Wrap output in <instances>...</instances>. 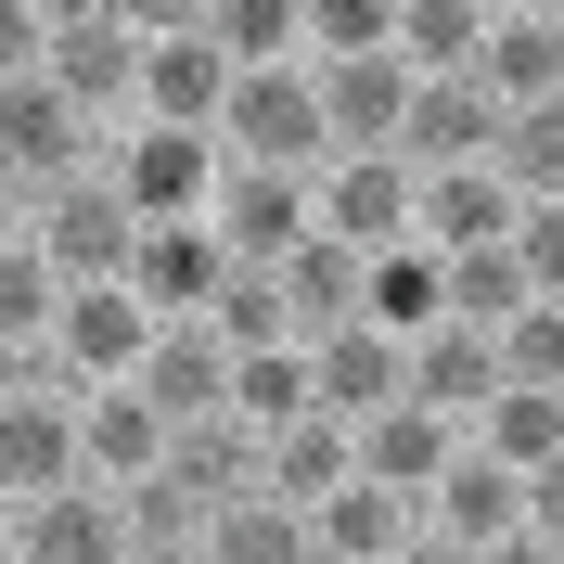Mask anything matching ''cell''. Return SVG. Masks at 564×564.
<instances>
[{
	"label": "cell",
	"mask_w": 564,
	"mask_h": 564,
	"mask_svg": "<svg viewBox=\"0 0 564 564\" xmlns=\"http://www.w3.org/2000/svg\"><path fill=\"white\" fill-rule=\"evenodd\" d=\"M141 334H154V308H141L116 270H90V282H52L39 359H52V386H116V372L141 359Z\"/></svg>",
	"instance_id": "obj_5"
},
{
	"label": "cell",
	"mask_w": 564,
	"mask_h": 564,
	"mask_svg": "<svg viewBox=\"0 0 564 564\" xmlns=\"http://www.w3.org/2000/svg\"><path fill=\"white\" fill-rule=\"evenodd\" d=\"M104 13H116L129 39H167V26H193V13H206V0H104Z\"/></svg>",
	"instance_id": "obj_28"
},
{
	"label": "cell",
	"mask_w": 564,
	"mask_h": 564,
	"mask_svg": "<svg viewBox=\"0 0 564 564\" xmlns=\"http://www.w3.org/2000/svg\"><path fill=\"white\" fill-rule=\"evenodd\" d=\"M90 167L129 193V218H193L218 193V129H193V116H104Z\"/></svg>",
	"instance_id": "obj_2"
},
{
	"label": "cell",
	"mask_w": 564,
	"mask_h": 564,
	"mask_svg": "<svg viewBox=\"0 0 564 564\" xmlns=\"http://www.w3.org/2000/svg\"><path fill=\"white\" fill-rule=\"evenodd\" d=\"M0 386H13V347H0Z\"/></svg>",
	"instance_id": "obj_32"
},
{
	"label": "cell",
	"mask_w": 564,
	"mask_h": 564,
	"mask_svg": "<svg viewBox=\"0 0 564 564\" xmlns=\"http://www.w3.org/2000/svg\"><path fill=\"white\" fill-rule=\"evenodd\" d=\"M475 13H513V0H475Z\"/></svg>",
	"instance_id": "obj_33"
},
{
	"label": "cell",
	"mask_w": 564,
	"mask_h": 564,
	"mask_svg": "<svg viewBox=\"0 0 564 564\" xmlns=\"http://www.w3.org/2000/svg\"><path fill=\"white\" fill-rule=\"evenodd\" d=\"M218 154H257V167H321V90H308V52H270V65H231L218 90Z\"/></svg>",
	"instance_id": "obj_3"
},
{
	"label": "cell",
	"mask_w": 564,
	"mask_h": 564,
	"mask_svg": "<svg viewBox=\"0 0 564 564\" xmlns=\"http://www.w3.org/2000/svg\"><path fill=\"white\" fill-rule=\"evenodd\" d=\"M193 26H206L231 65H270V52H295V0H206Z\"/></svg>",
	"instance_id": "obj_27"
},
{
	"label": "cell",
	"mask_w": 564,
	"mask_h": 564,
	"mask_svg": "<svg viewBox=\"0 0 564 564\" xmlns=\"http://www.w3.org/2000/svg\"><path fill=\"white\" fill-rule=\"evenodd\" d=\"M462 77H475L488 104H564V26H552V0L488 13V26H475V52H462Z\"/></svg>",
	"instance_id": "obj_10"
},
{
	"label": "cell",
	"mask_w": 564,
	"mask_h": 564,
	"mask_svg": "<svg viewBox=\"0 0 564 564\" xmlns=\"http://www.w3.org/2000/svg\"><path fill=\"white\" fill-rule=\"evenodd\" d=\"M90 154H104V116H77L39 65H13V77H0V206H26V193L77 180Z\"/></svg>",
	"instance_id": "obj_4"
},
{
	"label": "cell",
	"mask_w": 564,
	"mask_h": 564,
	"mask_svg": "<svg viewBox=\"0 0 564 564\" xmlns=\"http://www.w3.org/2000/svg\"><path fill=\"white\" fill-rule=\"evenodd\" d=\"M488 347H500V372H539V386H564V282H552V295H527L513 321H488Z\"/></svg>",
	"instance_id": "obj_26"
},
{
	"label": "cell",
	"mask_w": 564,
	"mask_h": 564,
	"mask_svg": "<svg viewBox=\"0 0 564 564\" xmlns=\"http://www.w3.org/2000/svg\"><path fill=\"white\" fill-rule=\"evenodd\" d=\"M39 77L65 90L77 116H129V77H141V39L116 13H65V26L39 39Z\"/></svg>",
	"instance_id": "obj_12"
},
{
	"label": "cell",
	"mask_w": 564,
	"mask_h": 564,
	"mask_svg": "<svg viewBox=\"0 0 564 564\" xmlns=\"http://www.w3.org/2000/svg\"><path fill=\"white\" fill-rule=\"evenodd\" d=\"M231 411H245V423L308 411V347H295V334H270V347H231Z\"/></svg>",
	"instance_id": "obj_24"
},
{
	"label": "cell",
	"mask_w": 564,
	"mask_h": 564,
	"mask_svg": "<svg viewBox=\"0 0 564 564\" xmlns=\"http://www.w3.org/2000/svg\"><path fill=\"white\" fill-rule=\"evenodd\" d=\"M295 347H308V398L334 423H359L372 398H398V334H386V321L347 308V321H321V334H295Z\"/></svg>",
	"instance_id": "obj_14"
},
{
	"label": "cell",
	"mask_w": 564,
	"mask_h": 564,
	"mask_svg": "<svg viewBox=\"0 0 564 564\" xmlns=\"http://www.w3.org/2000/svg\"><path fill=\"white\" fill-rule=\"evenodd\" d=\"M129 386L154 398L167 423H193V411H231V347H218V321H206V308L154 321V334H141V359H129Z\"/></svg>",
	"instance_id": "obj_9"
},
{
	"label": "cell",
	"mask_w": 564,
	"mask_h": 564,
	"mask_svg": "<svg viewBox=\"0 0 564 564\" xmlns=\"http://www.w3.org/2000/svg\"><path fill=\"white\" fill-rule=\"evenodd\" d=\"M218 90H231V52H218L206 26H167V39H141V77H129V116H193L206 129Z\"/></svg>",
	"instance_id": "obj_18"
},
{
	"label": "cell",
	"mask_w": 564,
	"mask_h": 564,
	"mask_svg": "<svg viewBox=\"0 0 564 564\" xmlns=\"http://www.w3.org/2000/svg\"><path fill=\"white\" fill-rule=\"evenodd\" d=\"M436 308H449V295H436V245H411V231H398V245L359 257V321L411 334V321H436Z\"/></svg>",
	"instance_id": "obj_22"
},
{
	"label": "cell",
	"mask_w": 564,
	"mask_h": 564,
	"mask_svg": "<svg viewBox=\"0 0 564 564\" xmlns=\"http://www.w3.org/2000/svg\"><path fill=\"white\" fill-rule=\"evenodd\" d=\"M52 321V257L26 245V218H0V347H39Z\"/></svg>",
	"instance_id": "obj_25"
},
{
	"label": "cell",
	"mask_w": 564,
	"mask_h": 564,
	"mask_svg": "<svg viewBox=\"0 0 564 564\" xmlns=\"http://www.w3.org/2000/svg\"><path fill=\"white\" fill-rule=\"evenodd\" d=\"M270 282H282V321H295V334H321V321H347V308H359V245L295 231V245L270 257Z\"/></svg>",
	"instance_id": "obj_21"
},
{
	"label": "cell",
	"mask_w": 564,
	"mask_h": 564,
	"mask_svg": "<svg viewBox=\"0 0 564 564\" xmlns=\"http://www.w3.org/2000/svg\"><path fill=\"white\" fill-rule=\"evenodd\" d=\"M206 231H218L231 257H282L295 231H308V167H257V154H218Z\"/></svg>",
	"instance_id": "obj_11"
},
{
	"label": "cell",
	"mask_w": 564,
	"mask_h": 564,
	"mask_svg": "<svg viewBox=\"0 0 564 564\" xmlns=\"http://www.w3.org/2000/svg\"><path fill=\"white\" fill-rule=\"evenodd\" d=\"M488 167L513 180V193H564V104H500Z\"/></svg>",
	"instance_id": "obj_23"
},
{
	"label": "cell",
	"mask_w": 564,
	"mask_h": 564,
	"mask_svg": "<svg viewBox=\"0 0 564 564\" xmlns=\"http://www.w3.org/2000/svg\"><path fill=\"white\" fill-rule=\"evenodd\" d=\"M0 552H13V488H0Z\"/></svg>",
	"instance_id": "obj_31"
},
{
	"label": "cell",
	"mask_w": 564,
	"mask_h": 564,
	"mask_svg": "<svg viewBox=\"0 0 564 564\" xmlns=\"http://www.w3.org/2000/svg\"><path fill=\"white\" fill-rule=\"evenodd\" d=\"M26 13H39V26H65V13H104V0H26Z\"/></svg>",
	"instance_id": "obj_30"
},
{
	"label": "cell",
	"mask_w": 564,
	"mask_h": 564,
	"mask_svg": "<svg viewBox=\"0 0 564 564\" xmlns=\"http://www.w3.org/2000/svg\"><path fill=\"white\" fill-rule=\"evenodd\" d=\"M308 231H334V245H398L411 231V154L398 141H334L308 167Z\"/></svg>",
	"instance_id": "obj_6"
},
{
	"label": "cell",
	"mask_w": 564,
	"mask_h": 564,
	"mask_svg": "<svg viewBox=\"0 0 564 564\" xmlns=\"http://www.w3.org/2000/svg\"><path fill=\"white\" fill-rule=\"evenodd\" d=\"M411 527H423V552H513V539H552V475H513V462H488V449H449L411 488Z\"/></svg>",
	"instance_id": "obj_1"
},
{
	"label": "cell",
	"mask_w": 564,
	"mask_h": 564,
	"mask_svg": "<svg viewBox=\"0 0 564 564\" xmlns=\"http://www.w3.org/2000/svg\"><path fill=\"white\" fill-rule=\"evenodd\" d=\"M0 218H13V206H0Z\"/></svg>",
	"instance_id": "obj_34"
},
{
	"label": "cell",
	"mask_w": 564,
	"mask_h": 564,
	"mask_svg": "<svg viewBox=\"0 0 564 564\" xmlns=\"http://www.w3.org/2000/svg\"><path fill=\"white\" fill-rule=\"evenodd\" d=\"M347 449H359V475H386V488H423V475L462 449V423L436 411V398H411V386H398V398H372V411L347 423Z\"/></svg>",
	"instance_id": "obj_15"
},
{
	"label": "cell",
	"mask_w": 564,
	"mask_h": 564,
	"mask_svg": "<svg viewBox=\"0 0 564 564\" xmlns=\"http://www.w3.org/2000/svg\"><path fill=\"white\" fill-rule=\"evenodd\" d=\"M308 552H423V527H411V488H386V475H334V488L308 500Z\"/></svg>",
	"instance_id": "obj_20"
},
{
	"label": "cell",
	"mask_w": 564,
	"mask_h": 564,
	"mask_svg": "<svg viewBox=\"0 0 564 564\" xmlns=\"http://www.w3.org/2000/svg\"><path fill=\"white\" fill-rule=\"evenodd\" d=\"M218 270H231V245L206 231V206H193V218H141V231H129V257H116V282H129L154 321L206 308V295H218Z\"/></svg>",
	"instance_id": "obj_8"
},
{
	"label": "cell",
	"mask_w": 564,
	"mask_h": 564,
	"mask_svg": "<svg viewBox=\"0 0 564 564\" xmlns=\"http://www.w3.org/2000/svg\"><path fill=\"white\" fill-rule=\"evenodd\" d=\"M308 90H321V141H386L411 104V65L398 52H308Z\"/></svg>",
	"instance_id": "obj_17"
},
{
	"label": "cell",
	"mask_w": 564,
	"mask_h": 564,
	"mask_svg": "<svg viewBox=\"0 0 564 564\" xmlns=\"http://www.w3.org/2000/svg\"><path fill=\"white\" fill-rule=\"evenodd\" d=\"M39 39H52V26H39L26 0H0V77H13V65H39Z\"/></svg>",
	"instance_id": "obj_29"
},
{
	"label": "cell",
	"mask_w": 564,
	"mask_h": 564,
	"mask_svg": "<svg viewBox=\"0 0 564 564\" xmlns=\"http://www.w3.org/2000/svg\"><path fill=\"white\" fill-rule=\"evenodd\" d=\"M141 462H167V411L116 372V386H77V475H141Z\"/></svg>",
	"instance_id": "obj_19"
},
{
	"label": "cell",
	"mask_w": 564,
	"mask_h": 564,
	"mask_svg": "<svg viewBox=\"0 0 564 564\" xmlns=\"http://www.w3.org/2000/svg\"><path fill=\"white\" fill-rule=\"evenodd\" d=\"M462 449L513 462V475H552V462H564V386H539V372H500V386L462 411Z\"/></svg>",
	"instance_id": "obj_13"
},
{
	"label": "cell",
	"mask_w": 564,
	"mask_h": 564,
	"mask_svg": "<svg viewBox=\"0 0 564 564\" xmlns=\"http://www.w3.org/2000/svg\"><path fill=\"white\" fill-rule=\"evenodd\" d=\"M488 129H500V104L488 90H475V77H411V104H398V154H411V167H462V154H488Z\"/></svg>",
	"instance_id": "obj_16"
},
{
	"label": "cell",
	"mask_w": 564,
	"mask_h": 564,
	"mask_svg": "<svg viewBox=\"0 0 564 564\" xmlns=\"http://www.w3.org/2000/svg\"><path fill=\"white\" fill-rule=\"evenodd\" d=\"M13 218H26V245L52 257V282L116 270V257H129V231H141V218H129V193H116L104 167H77V180H52V193H26Z\"/></svg>",
	"instance_id": "obj_7"
}]
</instances>
